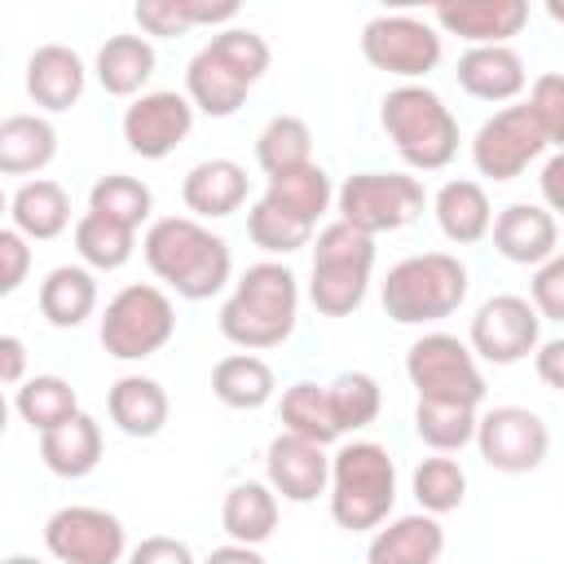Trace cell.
<instances>
[{"instance_id": "1", "label": "cell", "mask_w": 564, "mask_h": 564, "mask_svg": "<svg viewBox=\"0 0 564 564\" xmlns=\"http://www.w3.org/2000/svg\"><path fill=\"white\" fill-rule=\"evenodd\" d=\"M141 256L150 273L172 286L181 300H212L234 278V256L220 234H212L194 216H159L141 238Z\"/></svg>"}, {"instance_id": "2", "label": "cell", "mask_w": 564, "mask_h": 564, "mask_svg": "<svg viewBox=\"0 0 564 564\" xmlns=\"http://www.w3.org/2000/svg\"><path fill=\"white\" fill-rule=\"evenodd\" d=\"M220 335L242 352H264L291 339L300 322V278L282 260L247 264L234 282L229 300L220 304Z\"/></svg>"}, {"instance_id": "3", "label": "cell", "mask_w": 564, "mask_h": 564, "mask_svg": "<svg viewBox=\"0 0 564 564\" xmlns=\"http://www.w3.org/2000/svg\"><path fill=\"white\" fill-rule=\"evenodd\" d=\"M330 520L348 533L383 529L397 502V463L379 441H348L330 454Z\"/></svg>"}, {"instance_id": "4", "label": "cell", "mask_w": 564, "mask_h": 564, "mask_svg": "<svg viewBox=\"0 0 564 564\" xmlns=\"http://www.w3.org/2000/svg\"><path fill=\"white\" fill-rule=\"evenodd\" d=\"M379 123L392 150L414 172H441L458 154V119L427 84H397L379 101Z\"/></svg>"}, {"instance_id": "5", "label": "cell", "mask_w": 564, "mask_h": 564, "mask_svg": "<svg viewBox=\"0 0 564 564\" xmlns=\"http://www.w3.org/2000/svg\"><path fill=\"white\" fill-rule=\"evenodd\" d=\"M383 313L397 326H427L467 300V264L449 251H419L388 269L379 286Z\"/></svg>"}, {"instance_id": "6", "label": "cell", "mask_w": 564, "mask_h": 564, "mask_svg": "<svg viewBox=\"0 0 564 564\" xmlns=\"http://www.w3.org/2000/svg\"><path fill=\"white\" fill-rule=\"evenodd\" d=\"M375 269V238L352 229L348 220H330L317 229L313 242V273H308V304L322 317H348L361 308Z\"/></svg>"}, {"instance_id": "7", "label": "cell", "mask_w": 564, "mask_h": 564, "mask_svg": "<svg viewBox=\"0 0 564 564\" xmlns=\"http://www.w3.org/2000/svg\"><path fill=\"white\" fill-rule=\"evenodd\" d=\"M176 335V304L154 282H128L106 300L101 313V348L115 361L154 357Z\"/></svg>"}, {"instance_id": "8", "label": "cell", "mask_w": 564, "mask_h": 564, "mask_svg": "<svg viewBox=\"0 0 564 564\" xmlns=\"http://www.w3.org/2000/svg\"><path fill=\"white\" fill-rule=\"evenodd\" d=\"M335 207H339V220L379 238L414 225L427 207V194H423V181L405 172H357L339 185Z\"/></svg>"}, {"instance_id": "9", "label": "cell", "mask_w": 564, "mask_h": 564, "mask_svg": "<svg viewBox=\"0 0 564 564\" xmlns=\"http://www.w3.org/2000/svg\"><path fill=\"white\" fill-rule=\"evenodd\" d=\"M405 375H410L419 401H454V405L485 401L480 357L458 335H445V330L419 335L405 352Z\"/></svg>"}, {"instance_id": "10", "label": "cell", "mask_w": 564, "mask_h": 564, "mask_svg": "<svg viewBox=\"0 0 564 564\" xmlns=\"http://www.w3.org/2000/svg\"><path fill=\"white\" fill-rule=\"evenodd\" d=\"M361 57L383 75L419 84L423 75H432L441 66V31L432 18L379 13L361 26Z\"/></svg>"}, {"instance_id": "11", "label": "cell", "mask_w": 564, "mask_h": 564, "mask_svg": "<svg viewBox=\"0 0 564 564\" xmlns=\"http://www.w3.org/2000/svg\"><path fill=\"white\" fill-rule=\"evenodd\" d=\"M546 145H551L546 123L538 119V110L529 101H520V106L494 110L476 128V137H471V163L489 181H516L533 159H542Z\"/></svg>"}, {"instance_id": "12", "label": "cell", "mask_w": 564, "mask_h": 564, "mask_svg": "<svg viewBox=\"0 0 564 564\" xmlns=\"http://www.w3.org/2000/svg\"><path fill=\"white\" fill-rule=\"evenodd\" d=\"M44 551L57 564H119L128 555V529L106 507H57L44 520Z\"/></svg>"}, {"instance_id": "13", "label": "cell", "mask_w": 564, "mask_h": 564, "mask_svg": "<svg viewBox=\"0 0 564 564\" xmlns=\"http://www.w3.org/2000/svg\"><path fill=\"white\" fill-rule=\"evenodd\" d=\"M467 344L489 366H516L542 344V317L524 295H489L467 330Z\"/></svg>"}, {"instance_id": "14", "label": "cell", "mask_w": 564, "mask_h": 564, "mask_svg": "<svg viewBox=\"0 0 564 564\" xmlns=\"http://www.w3.org/2000/svg\"><path fill=\"white\" fill-rule=\"evenodd\" d=\"M476 449L494 471L520 476V471L542 467V458L551 449V432H546L542 414H533L524 405H494L476 423Z\"/></svg>"}, {"instance_id": "15", "label": "cell", "mask_w": 564, "mask_h": 564, "mask_svg": "<svg viewBox=\"0 0 564 564\" xmlns=\"http://www.w3.org/2000/svg\"><path fill=\"white\" fill-rule=\"evenodd\" d=\"M194 128V101L176 88L141 93L123 110V141L141 159H167Z\"/></svg>"}, {"instance_id": "16", "label": "cell", "mask_w": 564, "mask_h": 564, "mask_svg": "<svg viewBox=\"0 0 564 564\" xmlns=\"http://www.w3.org/2000/svg\"><path fill=\"white\" fill-rule=\"evenodd\" d=\"M264 476L278 498L286 502H313L317 494L330 489V454L317 441L278 432L264 449Z\"/></svg>"}, {"instance_id": "17", "label": "cell", "mask_w": 564, "mask_h": 564, "mask_svg": "<svg viewBox=\"0 0 564 564\" xmlns=\"http://www.w3.org/2000/svg\"><path fill=\"white\" fill-rule=\"evenodd\" d=\"M432 22L445 35L467 40L471 48H489V44H507L511 35L524 31L529 4L524 0H458V4H436Z\"/></svg>"}, {"instance_id": "18", "label": "cell", "mask_w": 564, "mask_h": 564, "mask_svg": "<svg viewBox=\"0 0 564 564\" xmlns=\"http://www.w3.org/2000/svg\"><path fill=\"white\" fill-rule=\"evenodd\" d=\"M494 251L511 264H546L560 247V225L542 203H511L494 216Z\"/></svg>"}, {"instance_id": "19", "label": "cell", "mask_w": 564, "mask_h": 564, "mask_svg": "<svg viewBox=\"0 0 564 564\" xmlns=\"http://www.w3.org/2000/svg\"><path fill=\"white\" fill-rule=\"evenodd\" d=\"M84 84H88L84 57L75 48H66V44H40L26 57V93L48 115L70 110L84 97Z\"/></svg>"}, {"instance_id": "20", "label": "cell", "mask_w": 564, "mask_h": 564, "mask_svg": "<svg viewBox=\"0 0 564 564\" xmlns=\"http://www.w3.org/2000/svg\"><path fill=\"white\" fill-rule=\"evenodd\" d=\"M445 555V529L441 516L414 511L397 516L383 529H375L366 546V564H436Z\"/></svg>"}, {"instance_id": "21", "label": "cell", "mask_w": 564, "mask_h": 564, "mask_svg": "<svg viewBox=\"0 0 564 564\" xmlns=\"http://www.w3.org/2000/svg\"><path fill=\"white\" fill-rule=\"evenodd\" d=\"M458 88L476 101H511L524 93L529 70L524 57L511 44H489V48H467L458 57Z\"/></svg>"}, {"instance_id": "22", "label": "cell", "mask_w": 564, "mask_h": 564, "mask_svg": "<svg viewBox=\"0 0 564 564\" xmlns=\"http://www.w3.org/2000/svg\"><path fill=\"white\" fill-rule=\"evenodd\" d=\"M181 198L194 212V220H220L234 216L247 203V167L234 159H203L185 172Z\"/></svg>"}, {"instance_id": "23", "label": "cell", "mask_w": 564, "mask_h": 564, "mask_svg": "<svg viewBox=\"0 0 564 564\" xmlns=\"http://www.w3.org/2000/svg\"><path fill=\"white\" fill-rule=\"evenodd\" d=\"M106 410H110V423L123 432V436H137V441H150L167 427V392L159 379L150 375H123L110 383L106 392Z\"/></svg>"}, {"instance_id": "24", "label": "cell", "mask_w": 564, "mask_h": 564, "mask_svg": "<svg viewBox=\"0 0 564 564\" xmlns=\"http://www.w3.org/2000/svg\"><path fill=\"white\" fill-rule=\"evenodd\" d=\"M9 220L22 238L31 242H48V238H62L66 225H70V194L48 181V176H35V181H22L9 198Z\"/></svg>"}, {"instance_id": "25", "label": "cell", "mask_w": 564, "mask_h": 564, "mask_svg": "<svg viewBox=\"0 0 564 564\" xmlns=\"http://www.w3.org/2000/svg\"><path fill=\"white\" fill-rule=\"evenodd\" d=\"M432 216L454 247H471L494 229V207L480 181H445L432 198Z\"/></svg>"}, {"instance_id": "26", "label": "cell", "mask_w": 564, "mask_h": 564, "mask_svg": "<svg viewBox=\"0 0 564 564\" xmlns=\"http://www.w3.org/2000/svg\"><path fill=\"white\" fill-rule=\"evenodd\" d=\"M247 93H251V84H247L242 75H234L207 44L189 57V66H185V97H189L194 110H203L207 119H229V115H238V106L247 101Z\"/></svg>"}, {"instance_id": "27", "label": "cell", "mask_w": 564, "mask_h": 564, "mask_svg": "<svg viewBox=\"0 0 564 564\" xmlns=\"http://www.w3.org/2000/svg\"><path fill=\"white\" fill-rule=\"evenodd\" d=\"M97 308V278L88 264H57L40 282V313L57 330H75Z\"/></svg>"}, {"instance_id": "28", "label": "cell", "mask_w": 564, "mask_h": 564, "mask_svg": "<svg viewBox=\"0 0 564 564\" xmlns=\"http://www.w3.org/2000/svg\"><path fill=\"white\" fill-rule=\"evenodd\" d=\"M40 458L62 480L88 476L101 463V423L79 410L70 423H62V427H53V432L40 436Z\"/></svg>"}, {"instance_id": "29", "label": "cell", "mask_w": 564, "mask_h": 564, "mask_svg": "<svg viewBox=\"0 0 564 564\" xmlns=\"http://www.w3.org/2000/svg\"><path fill=\"white\" fill-rule=\"evenodd\" d=\"M220 529L229 533V542H242V546L269 542L273 529H278V494H273V485L269 480H238L225 494Z\"/></svg>"}, {"instance_id": "30", "label": "cell", "mask_w": 564, "mask_h": 564, "mask_svg": "<svg viewBox=\"0 0 564 564\" xmlns=\"http://www.w3.org/2000/svg\"><path fill=\"white\" fill-rule=\"evenodd\" d=\"M159 57H154V44L145 35H110L101 48H97V84L110 93V97H141V88L150 84Z\"/></svg>"}, {"instance_id": "31", "label": "cell", "mask_w": 564, "mask_h": 564, "mask_svg": "<svg viewBox=\"0 0 564 564\" xmlns=\"http://www.w3.org/2000/svg\"><path fill=\"white\" fill-rule=\"evenodd\" d=\"M212 392L220 405L229 410H260L273 401L278 392V379H273V366L256 352H229L212 366Z\"/></svg>"}, {"instance_id": "32", "label": "cell", "mask_w": 564, "mask_h": 564, "mask_svg": "<svg viewBox=\"0 0 564 564\" xmlns=\"http://www.w3.org/2000/svg\"><path fill=\"white\" fill-rule=\"evenodd\" d=\"M57 154V128L44 115H9L0 123V172L31 176Z\"/></svg>"}, {"instance_id": "33", "label": "cell", "mask_w": 564, "mask_h": 564, "mask_svg": "<svg viewBox=\"0 0 564 564\" xmlns=\"http://www.w3.org/2000/svg\"><path fill=\"white\" fill-rule=\"evenodd\" d=\"M264 203H273L278 212H286V216H295V220H304V225H313L317 229V220L326 216V207L335 203V189H330V176H326V167L322 163H308V167H295V172H282V176H269V185H264V194H260Z\"/></svg>"}, {"instance_id": "34", "label": "cell", "mask_w": 564, "mask_h": 564, "mask_svg": "<svg viewBox=\"0 0 564 564\" xmlns=\"http://www.w3.org/2000/svg\"><path fill=\"white\" fill-rule=\"evenodd\" d=\"M13 410L31 432H53L79 414V397L62 375H31L22 388H13Z\"/></svg>"}, {"instance_id": "35", "label": "cell", "mask_w": 564, "mask_h": 564, "mask_svg": "<svg viewBox=\"0 0 564 564\" xmlns=\"http://www.w3.org/2000/svg\"><path fill=\"white\" fill-rule=\"evenodd\" d=\"M282 432L291 436H304V441H317V445H330L339 441V423H335V410H330V392L326 383H313V379H300L282 392Z\"/></svg>"}, {"instance_id": "36", "label": "cell", "mask_w": 564, "mask_h": 564, "mask_svg": "<svg viewBox=\"0 0 564 564\" xmlns=\"http://www.w3.org/2000/svg\"><path fill=\"white\" fill-rule=\"evenodd\" d=\"M75 251L79 260L93 269V273H115L132 260L137 251V229L119 225V220H106L97 212H84L75 220Z\"/></svg>"}, {"instance_id": "37", "label": "cell", "mask_w": 564, "mask_h": 564, "mask_svg": "<svg viewBox=\"0 0 564 564\" xmlns=\"http://www.w3.org/2000/svg\"><path fill=\"white\" fill-rule=\"evenodd\" d=\"M256 163L264 176H282L313 163V132L300 115H273L256 137Z\"/></svg>"}, {"instance_id": "38", "label": "cell", "mask_w": 564, "mask_h": 564, "mask_svg": "<svg viewBox=\"0 0 564 564\" xmlns=\"http://www.w3.org/2000/svg\"><path fill=\"white\" fill-rule=\"evenodd\" d=\"M476 423H480L476 405H454V401H419L414 405V432L436 454H454V449L471 445Z\"/></svg>"}, {"instance_id": "39", "label": "cell", "mask_w": 564, "mask_h": 564, "mask_svg": "<svg viewBox=\"0 0 564 564\" xmlns=\"http://www.w3.org/2000/svg\"><path fill=\"white\" fill-rule=\"evenodd\" d=\"M410 489H414V498H419V507H423L427 516H449V511H458L463 498H467V471H463L458 458L432 454V458H423V463L414 467Z\"/></svg>"}, {"instance_id": "40", "label": "cell", "mask_w": 564, "mask_h": 564, "mask_svg": "<svg viewBox=\"0 0 564 564\" xmlns=\"http://www.w3.org/2000/svg\"><path fill=\"white\" fill-rule=\"evenodd\" d=\"M88 212H97V216H106V220H119V225H128V229H141V225L150 220V212H154V194H150V185L137 181V176L110 172V176H101V181L88 189Z\"/></svg>"}, {"instance_id": "41", "label": "cell", "mask_w": 564, "mask_h": 564, "mask_svg": "<svg viewBox=\"0 0 564 564\" xmlns=\"http://www.w3.org/2000/svg\"><path fill=\"white\" fill-rule=\"evenodd\" d=\"M326 392H330V410H335L339 432H361V427H370V423L379 419V410H383V388H379V379L366 375V370H344V375H335V379L326 383Z\"/></svg>"}, {"instance_id": "42", "label": "cell", "mask_w": 564, "mask_h": 564, "mask_svg": "<svg viewBox=\"0 0 564 564\" xmlns=\"http://www.w3.org/2000/svg\"><path fill=\"white\" fill-rule=\"evenodd\" d=\"M247 234H251V242H256L260 251H269V256H291V251H300V247L313 242V225H304V220L278 212V207L264 203V198H256V203L247 207Z\"/></svg>"}, {"instance_id": "43", "label": "cell", "mask_w": 564, "mask_h": 564, "mask_svg": "<svg viewBox=\"0 0 564 564\" xmlns=\"http://www.w3.org/2000/svg\"><path fill=\"white\" fill-rule=\"evenodd\" d=\"M207 48H212L234 75H242L247 84H256V79L269 70V44H264V35L251 31V26H225V31H216V35L207 40Z\"/></svg>"}, {"instance_id": "44", "label": "cell", "mask_w": 564, "mask_h": 564, "mask_svg": "<svg viewBox=\"0 0 564 564\" xmlns=\"http://www.w3.org/2000/svg\"><path fill=\"white\" fill-rule=\"evenodd\" d=\"M529 304L538 308L542 322H564V251H555L546 264L533 269Z\"/></svg>"}, {"instance_id": "45", "label": "cell", "mask_w": 564, "mask_h": 564, "mask_svg": "<svg viewBox=\"0 0 564 564\" xmlns=\"http://www.w3.org/2000/svg\"><path fill=\"white\" fill-rule=\"evenodd\" d=\"M529 106H533V110H538V119L546 123L551 145H555V150H564V75H555V70L538 75V79H533V88H529Z\"/></svg>"}, {"instance_id": "46", "label": "cell", "mask_w": 564, "mask_h": 564, "mask_svg": "<svg viewBox=\"0 0 564 564\" xmlns=\"http://www.w3.org/2000/svg\"><path fill=\"white\" fill-rule=\"evenodd\" d=\"M132 18H137V26H141L145 35H163V40L194 31L189 18H185V4H181V0H137Z\"/></svg>"}, {"instance_id": "47", "label": "cell", "mask_w": 564, "mask_h": 564, "mask_svg": "<svg viewBox=\"0 0 564 564\" xmlns=\"http://www.w3.org/2000/svg\"><path fill=\"white\" fill-rule=\"evenodd\" d=\"M31 238H22L13 225L0 229V295H13L22 282H26V269H31Z\"/></svg>"}, {"instance_id": "48", "label": "cell", "mask_w": 564, "mask_h": 564, "mask_svg": "<svg viewBox=\"0 0 564 564\" xmlns=\"http://www.w3.org/2000/svg\"><path fill=\"white\" fill-rule=\"evenodd\" d=\"M128 564H194V551H189L181 538L154 533V538H141V542L128 551Z\"/></svg>"}, {"instance_id": "49", "label": "cell", "mask_w": 564, "mask_h": 564, "mask_svg": "<svg viewBox=\"0 0 564 564\" xmlns=\"http://www.w3.org/2000/svg\"><path fill=\"white\" fill-rule=\"evenodd\" d=\"M538 189H542V207L551 216H564V150H555L542 172H538Z\"/></svg>"}, {"instance_id": "50", "label": "cell", "mask_w": 564, "mask_h": 564, "mask_svg": "<svg viewBox=\"0 0 564 564\" xmlns=\"http://www.w3.org/2000/svg\"><path fill=\"white\" fill-rule=\"evenodd\" d=\"M533 370H538V379H542L546 388L564 392V335L538 344V352H533Z\"/></svg>"}, {"instance_id": "51", "label": "cell", "mask_w": 564, "mask_h": 564, "mask_svg": "<svg viewBox=\"0 0 564 564\" xmlns=\"http://www.w3.org/2000/svg\"><path fill=\"white\" fill-rule=\"evenodd\" d=\"M189 26H225L238 18V0H181Z\"/></svg>"}, {"instance_id": "52", "label": "cell", "mask_w": 564, "mask_h": 564, "mask_svg": "<svg viewBox=\"0 0 564 564\" xmlns=\"http://www.w3.org/2000/svg\"><path fill=\"white\" fill-rule=\"evenodd\" d=\"M0 383L9 388L26 383V344L18 335H0Z\"/></svg>"}, {"instance_id": "53", "label": "cell", "mask_w": 564, "mask_h": 564, "mask_svg": "<svg viewBox=\"0 0 564 564\" xmlns=\"http://www.w3.org/2000/svg\"><path fill=\"white\" fill-rule=\"evenodd\" d=\"M203 564H269L264 555H260V546H242V542H225V546H216Z\"/></svg>"}, {"instance_id": "54", "label": "cell", "mask_w": 564, "mask_h": 564, "mask_svg": "<svg viewBox=\"0 0 564 564\" xmlns=\"http://www.w3.org/2000/svg\"><path fill=\"white\" fill-rule=\"evenodd\" d=\"M546 18L564 26V0H546Z\"/></svg>"}, {"instance_id": "55", "label": "cell", "mask_w": 564, "mask_h": 564, "mask_svg": "<svg viewBox=\"0 0 564 564\" xmlns=\"http://www.w3.org/2000/svg\"><path fill=\"white\" fill-rule=\"evenodd\" d=\"M4 564H44V560H35V555H9Z\"/></svg>"}]
</instances>
